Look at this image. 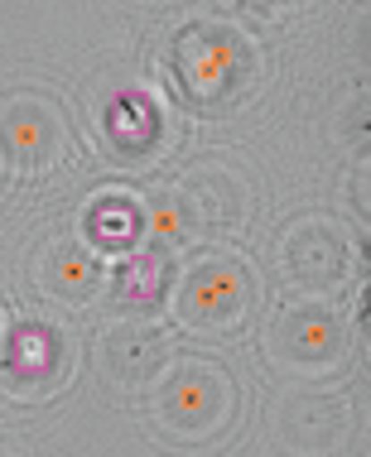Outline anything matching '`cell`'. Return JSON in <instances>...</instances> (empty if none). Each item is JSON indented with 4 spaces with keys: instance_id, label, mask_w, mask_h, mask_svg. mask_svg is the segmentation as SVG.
Listing matches in <instances>:
<instances>
[{
    "instance_id": "cell-1",
    "label": "cell",
    "mask_w": 371,
    "mask_h": 457,
    "mask_svg": "<svg viewBox=\"0 0 371 457\" xmlns=\"http://www.w3.org/2000/svg\"><path fill=\"white\" fill-rule=\"evenodd\" d=\"M232 414V386L217 366L207 361H189L159 390V419L179 434H207L222 428V419Z\"/></svg>"
},
{
    "instance_id": "cell-2",
    "label": "cell",
    "mask_w": 371,
    "mask_h": 457,
    "mask_svg": "<svg viewBox=\"0 0 371 457\" xmlns=\"http://www.w3.org/2000/svg\"><path fill=\"white\" fill-rule=\"evenodd\" d=\"M256 299V284L241 275V265L232 261H203L183 279L179 294V318L189 328H232L246 313V303Z\"/></svg>"
},
{
    "instance_id": "cell-3",
    "label": "cell",
    "mask_w": 371,
    "mask_h": 457,
    "mask_svg": "<svg viewBox=\"0 0 371 457\" xmlns=\"http://www.w3.org/2000/svg\"><path fill=\"white\" fill-rule=\"evenodd\" d=\"M270 347H275L284 366H294L299 376H314V370L342 361L348 342H342V328L328 308H294V313H284L275 323Z\"/></svg>"
},
{
    "instance_id": "cell-4",
    "label": "cell",
    "mask_w": 371,
    "mask_h": 457,
    "mask_svg": "<svg viewBox=\"0 0 371 457\" xmlns=\"http://www.w3.org/2000/svg\"><path fill=\"white\" fill-rule=\"evenodd\" d=\"M102 361L106 370L121 380V386H150V380L164 370L169 352H164V337L150 328V323H111L106 337H102Z\"/></svg>"
},
{
    "instance_id": "cell-5",
    "label": "cell",
    "mask_w": 371,
    "mask_h": 457,
    "mask_svg": "<svg viewBox=\"0 0 371 457\" xmlns=\"http://www.w3.org/2000/svg\"><path fill=\"white\" fill-rule=\"evenodd\" d=\"M284 275H290L299 289H338L342 279L352 275V261L342 251V241L324 227H299L294 241L284 245Z\"/></svg>"
},
{
    "instance_id": "cell-6",
    "label": "cell",
    "mask_w": 371,
    "mask_h": 457,
    "mask_svg": "<svg viewBox=\"0 0 371 457\" xmlns=\"http://www.w3.org/2000/svg\"><path fill=\"white\" fill-rule=\"evenodd\" d=\"M39 279H44L48 294H58V299H88L97 289V279H102V270H97V261L82 255L78 245H54V251L44 255Z\"/></svg>"
},
{
    "instance_id": "cell-7",
    "label": "cell",
    "mask_w": 371,
    "mask_h": 457,
    "mask_svg": "<svg viewBox=\"0 0 371 457\" xmlns=\"http://www.w3.org/2000/svg\"><path fill=\"white\" fill-rule=\"evenodd\" d=\"M10 145L15 150H24V154H44V140H39V120L34 116H10Z\"/></svg>"
},
{
    "instance_id": "cell-8",
    "label": "cell",
    "mask_w": 371,
    "mask_h": 457,
    "mask_svg": "<svg viewBox=\"0 0 371 457\" xmlns=\"http://www.w3.org/2000/svg\"><path fill=\"white\" fill-rule=\"evenodd\" d=\"M0 457H5V453H0Z\"/></svg>"
}]
</instances>
